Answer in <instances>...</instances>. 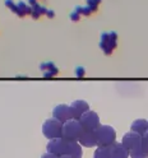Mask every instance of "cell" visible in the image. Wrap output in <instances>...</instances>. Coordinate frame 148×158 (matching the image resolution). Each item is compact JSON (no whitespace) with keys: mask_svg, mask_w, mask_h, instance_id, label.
I'll use <instances>...</instances> for the list:
<instances>
[{"mask_svg":"<svg viewBox=\"0 0 148 158\" xmlns=\"http://www.w3.org/2000/svg\"><path fill=\"white\" fill-rule=\"evenodd\" d=\"M58 158H71L69 156H58Z\"/></svg>","mask_w":148,"mask_h":158,"instance_id":"4316f807","label":"cell"},{"mask_svg":"<svg viewBox=\"0 0 148 158\" xmlns=\"http://www.w3.org/2000/svg\"><path fill=\"white\" fill-rule=\"evenodd\" d=\"M47 13V9L45 7L40 5V4H37V5L32 7V12H31V16L33 19H39L42 14H46Z\"/></svg>","mask_w":148,"mask_h":158,"instance_id":"2e32d148","label":"cell"},{"mask_svg":"<svg viewBox=\"0 0 148 158\" xmlns=\"http://www.w3.org/2000/svg\"><path fill=\"white\" fill-rule=\"evenodd\" d=\"M142 145L148 149V130L142 135Z\"/></svg>","mask_w":148,"mask_h":158,"instance_id":"44dd1931","label":"cell"},{"mask_svg":"<svg viewBox=\"0 0 148 158\" xmlns=\"http://www.w3.org/2000/svg\"><path fill=\"white\" fill-rule=\"evenodd\" d=\"M17 5H18V9H19V12H21V17H25L26 14H31L32 7H30L27 3H25V1H18Z\"/></svg>","mask_w":148,"mask_h":158,"instance_id":"e0dca14e","label":"cell"},{"mask_svg":"<svg viewBox=\"0 0 148 158\" xmlns=\"http://www.w3.org/2000/svg\"><path fill=\"white\" fill-rule=\"evenodd\" d=\"M27 4H28L30 7H35V5H37L39 3H37V0H28Z\"/></svg>","mask_w":148,"mask_h":158,"instance_id":"484cf974","label":"cell"},{"mask_svg":"<svg viewBox=\"0 0 148 158\" xmlns=\"http://www.w3.org/2000/svg\"><path fill=\"white\" fill-rule=\"evenodd\" d=\"M42 134L49 140L63 138V122L58 121L54 117L46 119L42 124Z\"/></svg>","mask_w":148,"mask_h":158,"instance_id":"7a4b0ae2","label":"cell"},{"mask_svg":"<svg viewBox=\"0 0 148 158\" xmlns=\"http://www.w3.org/2000/svg\"><path fill=\"white\" fill-rule=\"evenodd\" d=\"M129 157L130 158H148V149L144 147H139L137 149H133L129 152Z\"/></svg>","mask_w":148,"mask_h":158,"instance_id":"9a60e30c","label":"cell"},{"mask_svg":"<svg viewBox=\"0 0 148 158\" xmlns=\"http://www.w3.org/2000/svg\"><path fill=\"white\" fill-rule=\"evenodd\" d=\"M79 122H80V125L83 126L84 130H87V131H94L100 125H101L97 112L91 111V110H88L87 112H84L82 116H80Z\"/></svg>","mask_w":148,"mask_h":158,"instance_id":"277c9868","label":"cell"},{"mask_svg":"<svg viewBox=\"0 0 148 158\" xmlns=\"http://www.w3.org/2000/svg\"><path fill=\"white\" fill-rule=\"evenodd\" d=\"M101 49L105 51V54H111L112 50L116 47V33L115 32H109L103 33L101 36Z\"/></svg>","mask_w":148,"mask_h":158,"instance_id":"ba28073f","label":"cell"},{"mask_svg":"<svg viewBox=\"0 0 148 158\" xmlns=\"http://www.w3.org/2000/svg\"><path fill=\"white\" fill-rule=\"evenodd\" d=\"M121 143H123V145L130 152L133 149H137V148L142 147V135L138 133L129 130L128 133L124 134Z\"/></svg>","mask_w":148,"mask_h":158,"instance_id":"8992f818","label":"cell"},{"mask_svg":"<svg viewBox=\"0 0 148 158\" xmlns=\"http://www.w3.org/2000/svg\"><path fill=\"white\" fill-rule=\"evenodd\" d=\"M78 143L82 147H87V148H94V147H97V140H96L94 131H87V130H84L82 133V135L79 136Z\"/></svg>","mask_w":148,"mask_h":158,"instance_id":"8fae6325","label":"cell"},{"mask_svg":"<svg viewBox=\"0 0 148 158\" xmlns=\"http://www.w3.org/2000/svg\"><path fill=\"white\" fill-rule=\"evenodd\" d=\"M54 66H55V65L52 64V63H42V64L40 65V69H41L42 71H47V70L52 69Z\"/></svg>","mask_w":148,"mask_h":158,"instance_id":"ffe728a7","label":"cell"},{"mask_svg":"<svg viewBox=\"0 0 148 158\" xmlns=\"http://www.w3.org/2000/svg\"><path fill=\"white\" fill-rule=\"evenodd\" d=\"M46 16L49 17V18H54V17H55V13H54V10H51V9H47Z\"/></svg>","mask_w":148,"mask_h":158,"instance_id":"d4e9b609","label":"cell"},{"mask_svg":"<svg viewBox=\"0 0 148 158\" xmlns=\"http://www.w3.org/2000/svg\"><path fill=\"white\" fill-rule=\"evenodd\" d=\"M58 73H59V69L56 68V66H54V68H52V69L47 70V71H44V76H45V78H51V76L56 75Z\"/></svg>","mask_w":148,"mask_h":158,"instance_id":"d6986e66","label":"cell"},{"mask_svg":"<svg viewBox=\"0 0 148 158\" xmlns=\"http://www.w3.org/2000/svg\"><path fill=\"white\" fill-rule=\"evenodd\" d=\"M5 7H8L13 13H16L18 17H21V12H19V9H18L17 3H14L13 0H5Z\"/></svg>","mask_w":148,"mask_h":158,"instance_id":"ac0fdd59","label":"cell"},{"mask_svg":"<svg viewBox=\"0 0 148 158\" xmlns=\"http://www.w3.org/2000/svg\"><path fill=\"white\" fill-rule=\"evenodd\" d=\"M40 158H58V156H55V154H51V153H49V152H46V153H44Z\"/></svg>","mask_w":148,"mask_h":158,"instance_id":"cb8c5ba5","label":"cell"},{"mask_svg":"<svg viewBox=\"0 0 148 158\" xmlns=\"http://www.w3.org/2000/svg\"><path fill=\"white\" fill-rule=\"evenodd\" d=\"M93 158H112L110 147H97L94 149Z\"/></svg>","mask_w":148,"mask_h":158,"instance_id":"5bb4252c","label":"cell"},{"mask_svg":"<svg viewBox=\"0 0 148 158\" xmlns=\"http://www.w3.org/2000/svg\"><path fill=\"white\" fill-rule=\"evenodd\" d=\"M52 117L56 119V120L60 121V122H63V124L66 122L68 120L74 119L70 106L69 105H65V103L56 105V106L52 108Z\"/></svg>","mask_w":148,"mask_h":158,"instance_id":"5b68a950","label":"cell"},{"mask_svg":"<svg viewBox=\"0 0 148 158\" xmlns=\"http://www.w3.org/2000/svg\"><path fill=\"white\" fill-rule=\"evenodd\" d=\"M46 152L55 156H65V139L64 138H56L47 142Z\"/></svg>","mask_w":148,"mask_h":158,"instance_id":"52a82bcc","label":"cell"},{"mask_svg":"<svg viewBox=\"0 0 148 158\" xmlns=\"http://www.w3.org/2000/svg\"><path fill=\"white\" fill-rule=\"evenodd\" d=\"M70 19H71V21H78V19H79V13L77 12V10H74L73 13H71L70 14Z\"/></svg>","mask_w":148,"mask_h":158,"instance_id":"603a6c76","label":"cell"},{"mask_svg":"<svg viewBox=\"0 0 148 158\" xmlns=\"http://www.w3.org/2000/svg\"><path fill=\"white\" fill-rule=\"evenodd\" d=\"M110 149H111L112 158H129V151L123 145L121 142H115L110 145Z\"/></svg>","mask_w":148,"mask_h":158,"instance_id":"7c38bea8","label":"cell"},{"mask_svg":"<svg viewBox=\"0 0 148 158\" xmlns=\"http://www.w3.org/2000/svg\"><path fill=\"white\" fill-rule=\"evenodd\" d=\"M84 74H86L84 68H82V66H78V68H75V75H77V76H83Z\"/></svg>","mask_w":148,"mask_h":158,"instance_id":"7402d4cb","label":"cell"},{"mask_svg":"<svg viewBox=\"0 0 148 158\" xmlns=\"http://www.w3.org/2000/svg\"><path fill=\"white\" fill-rule=\"evenodd\" d=\"M70 108H71V112H73V117L75 119V120H79L80 116L87 112L89 110V105L88 102L83 101V99H75V101H73L70 105Z\"/></svg>","mask_w":148,"mask_h":158,"instance_id":"30bf717a","label":"cell"},{"mask_svg":"<svg viewBox=\"0 0 148 158\" xmlns=\"http://www.w3.org/2000/svg\"><path fill=\"white\" fill-rule=\"evenodd\" d=\"M83 131V126L80 125L79 120H75V119H71V120H68L63 124V138L66 140L78 142L79 136L82 135Z\"/></svg>","mask_w":148,"mask_h":158,"instance_id":"3957f363","label":"cell"},{"mask_svg":"<svg viewBox=\"0 0 148 158\" xmlns=\"http://www.w3.org/2000/svg\"><path fill=\"white\" fill-rule=\"evenodd\" d=\"M97 147H110L116 142V131L111 125H100L94 130Z\"/></svg>","mask_w":148,"mask_h":158,"instance_id":"6da1fadb","label":"cell"},{"mask_svg":"<svg viewBox=\"0 0 148 158\" xmlns=\"http://www.w3.org/2000/svg\"><path fill=\"white\" fill-rule=\"evenodd\" d=\"M130 130L143 135V134L148 130V120H144V119H137V120H134L132 122Z\"/></svg>","mask_w":148,"mask_h":158,"instance_id":"4fadbf2b","label":"cell"},{"mask_svg":"<svg viewBox=\"0 0 148 158\" xmlns=\"http://www.w3.org/2000/svg\"><path fill=\"white\" fill-rule=\"evenodd\" d=\"M65 156H69L71 158H82L83 157L82 145L78 142L65 139Z\"/></svg>","mask_w":148,"mask_h":158,"instance_id":"9c48e42d","label":"cell"}]
</instances>
